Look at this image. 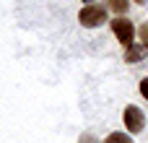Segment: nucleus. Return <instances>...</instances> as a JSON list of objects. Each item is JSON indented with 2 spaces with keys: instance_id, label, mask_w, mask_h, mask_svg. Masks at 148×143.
Returning <instances> with one entry per match:
<instances>
[{
  "instance_id": "2",
  "label": "nucleus",
  "mask_w": 148,
  "mask_h": 143,
  "mask_svg": "<svg viewBox=\"0 0 148 143\" xmlns=\"http://www.w3.org/2000/svg\"><path fill=\"white\" fill-rule=\"evenodd\" d=\"M109 26H112V34H114V39H117L122 47H130V44L135 42V34H138V31H135V26H133V21H130V18H125V16H117V18H114Z\"/></svg>"
},
{
  "instance_id": "7",
  "label": "nucleus",
  "mask_w": 148,
  "mask_h": 143,
  "mask_svg": "<svg viewBox=\"0 0 148 143\" xmlns=\"http://www.w3.org/2000/svg\"><path fill=\"white\" fill-rule=\"evenodd\" d=\"M138 34H140V42L148 47V23H143V26H140V31H138Z\"/></svg>"
},
{
  "instance_id": "11",
  "label": "nucleus",
  "mask_w": 148,
  "mask_h": 143,
  "mask_svg": "<svg viewBox=\"0 0 148 143\" xmlns=\"http://www.w3.org/2000/svg\"><path fill=\"white\" fill-rule=\"evenodd\" d=\"M86 3H96V0H86Z\"/></svg>"
},
{
  "instance_id": "6",
  "label": "nucleus",
  "mask_w": 148,
  "mask_h": 143,
  "mask_svg": "<svg viewBox=\"0 0 148 143\" xmlns=\"http://www.w3.org/2000/svg\"><path fill=\"white\" fill-rule=\"evenodd\" d=\"M127 3H130V0H107V5H109L112 13H117V16L127 10Z\"/></svg>"
},
{
  "instance_id": "9",
  "label": "nucleus",
  "mask_w": 148,
  "mask_h": 143,
  "mask_svg": "<svg viewBox=\"0 0 148 143\" xmlns=\"http://www.w3.org/2000/svg\"><path fill=\"white\" fill-rule=\"evenodd\" d=\"M81 143H94V135H83V141Z\"/></svg>"
},
{
  "instance_id": "10",
  "label": "nucleus",
  "mask_w": 148,
  "mask_h": 143,
  "mask_svg": "<svg viewBox=\"0 0 148 143\" xmlns=\"http://www.w3.org/2000/svg\"><path fill=\"white\" fill-rule=\"evenodd\" d=\"M135 3H138V5H143V3H146V0H135Z\"/></svg>"
},
{
  "instance_id": "1",
  "label": "nucleus",
  "mask_w": 148,
  "mask_h": 143,
  "mask_svg": "<svg viewBox=\"0 0 148 143\" xmlns=\"http://www.w3.org/2000/svg\"><path fill=\"white\" fill-rule=\"evenodd\" d=\"M107 21H109L107 8H101V5H96V3H86V5L78 10V23H81L83 29H99V26L107 23Z\"/></svg>"
},
{
  "instance_id": "8",
  "label": "nucleus",
  "mask_w": 148,
  "mask_h": 143,
  "mask_svg": "<svg viewBox=\"0 0 148 143\" xmlns=\"http://www.w3.org/2000/svg\"><path fill=\"white\" fill-rule=\"evenodd\" d=\"M138 89H140V96L148 99V78H140V86H138Z\"/></svg>"
},
{
  "instance_id": "3",
  "label": "nucleus",
  "mask_w": 148,
  "mask_h": 143,
  "mask_svg": "<svg viewBox=\"0 0 148 143\" xmlns=\"http://www.w3.org/2000/svg\"><path fill=\"white\" fill-rule=\"evenodd\" d=\"M122 120H125V128H127L130 135H138V133L146 128V115H143L140 107H135V104H127V107H125Z\"/></svg>"
},
{
  "instance_id": "5",
  "label": "nucleus",
  "mask_w": 148,
  "mask_h": 143,
  "mask_svg": "<svg viewBox=\"0 0 148 143\" xmlns=\"http://www.w3.org/2000/svg\"><path fill=\"white\" fill-rule=\"evenodd\" d=\"M104 143H133V138H130V133H120V130H114V133H109V135L104 138Z\"/></svg>"
},
{
  "instance_id": "4",
  "label": "nucleus",
  "mask_w": 148,
  "mask_h": 143,
  "mask_svg": "<svg viewBox=\"0 0 148 143\" xmlns=\"http://www.w3.org/2000/svg\"><path fill=\"white\" fill-rule=\"evenodd\" d=\"M146 52H148V47L146 44H130V47H125V63H138V60H143L146 57Z\"/></svg>"
}]
</instances>
